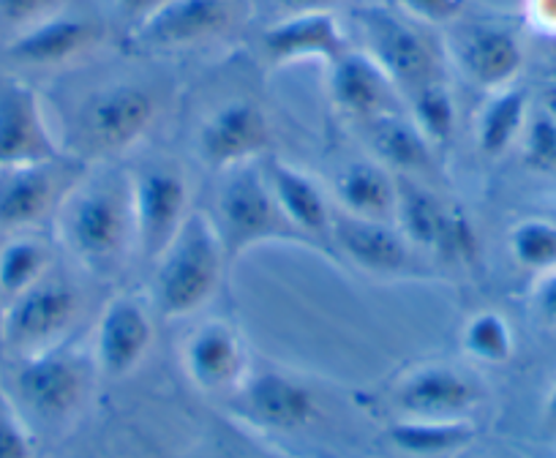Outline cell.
Instances as JSON below:
<instances>
[{
    "label": "cell",
    "mask_w": 556,
    "mask_h": 458,
    "mask_svg": "<svg viewBox=\"0 0 556 458\" xmlns=\"http://www.w3.org/2000/svg\"><path fill=\"white\" fill-rule=\"evenodd\" d=\"M523 162L534 173L554 175L556 178V118L548 110L529 115L523 129Z\"/></svg>",
    "instance_id": "cell-32"
},
{
    "label": "cell",
    "mask_w": 556,
    "mask_h": 458,
    "mask_svg": "<svg viewBox=\"0 0 556 458\" xmlns=\"http://www.w3.org/2000/svg\"><path fill=\"white\" fill-rule=\"evenodd\" d=\"M260 164L278 207L285 211L292 227L306 238V243L319 241V238L330 241L336 211L333 196L323 189V183L312 173L273 156V153H267Z\"/></svg>",
    "instance_id": "cell-21"
},
{
    "label": "cell",
    "mask_w": 556,
    "mask_h": 458,
    "mask_svg": "<svg viewBox=\"0 0 556 458\" xmlns=\"http://www.w3.org/2000/svg\"><path fill=\"white\" fill-rule=\"evenodd\" d=\"M333 202L341 213L357 218L393 221L399 202V175L390 173L377 158H357L339 173Z\"/></svg>",
    "instance_id": "cell-25"
},
{
    "label": "cell",
    "mask_w": 556,
    "mask_h": 458,
    "mask_svg": "<svg viewBox=\"0 0 556 458\" xmlns=\"http://www.w3.org/2000/svg\"><path fill=\"white\" fill-rule=\"evenodd\" d=\"M156 339L153 306L134 292L110 297L96 322L93 364L96 371L110 380H123L146 364Z\"/></svg>",
    "instance_id": "cell-9"
},
{
    "label": "cell",
    "mask_w": 556,
    "mask_h": 458,
    "mask_svg": "<svg viewBox=\"0 0 556 458\" xmlns=\"http://www.w3.org/2000/svg\"><path fill=\"white\" fill-rule=\"evenodd\" d=\"M485 458H521V456H485Z\"/></svg>",
    "instance_id": "cell-42"
},
{
    "label": "cell",
    "mask_w": 556,
    "mask_h": 458,
    "mask_svg": "<svg viewBox=\"0 0 556 458\" xmlns=\"http://www.w3.org/2000/svg\"><path fill=\"white\" fill-rule=\"evenodd\" d=\"M55 236L90 273L121 268L134 249L131 178L115 169L79 175L55 207Z\"/></svg>",
    "instance_id": "cell-1"
},
{
    "label": "cell",
    "mask_w": 556,
    "mask_h": 458,
    "mask_svg": "<svg viewBox=\"0 0 556 458\" xmlns=\"http://www.w3.org/2000/svg\"><path fill=\"white\" fill-rule=\"evenodd\" d=\"M229 259L213 216L191 211L178 236L153 259L151 306L164 319H186L216 297Z\"/></svg>",
    "instance_id": "cell-2"
},
{
    "label": "cell",
    "mask_w": 556,
    "mask_h": 458,
    "mask_svg": "<svg viewBox=\"0 0 556 458\" xmlns=\"http://www.w3.org/2000/svg\"><path fill=\"white\" fill-rule=\"evenodd\" d=\"M222 175L213 224L222 236L229 265L262 243H306V238L278 207L260 162L227 169Z\"/></svg>",
    "instance_id": "cell-3"
},
{
    "label": "cell",
    "mask_w": 556,
    "mask_h": 458,
    "mask_svg": "<svg viewBox=\"0 0 556 458\" xmlns=\"http://www.w3.org/2000/svg\"><path fill=\"white\" fill-rule=\"evenodd\" d=\"M355 23L363 50L382 66L401 96L442 77L434 47L409 17L390 7H363L355 12Z\"/></svg>",
    "instance_id": "cell-6"
},
{
    "label": "cell",
    "mask_w": 556,
    "mask_h": 458,
    "mask_svg": "<svg viewBox=\"0 0 556 458\" xmlns=\"http://www.w3.org/2000/svg\"><path fill=\"white\" fill-rule=\"evenodd\" d=\"M131 178L134 249L153 259L169 246L191 213V191L184 173L169 164H148Z\"/></svg>",
    "instance_id": "cell-7"
},
{
    "label": "cell",
    "mask_w": 556,
    "mask_h": 458,
    "mask_svg": "<svg viewBox=\"0 0 556 458\" xmlns=\"http://www.w3.org/2000/svg\"><path fill=\"white\" fill-rule=\"evenodd\" d=\"M159 115L153 93L142 85L121 82L101 88L83 110L85 140L99 153L131 151L151 131Z\"/></svg>",
    "instance_id": "cell-11"
},
{
    "label": "cell",
    "mask_w": 556,
    "mask_h": 458,
    "mask_svg": "<svg viewBox=\"0 0 556 458\" xmlns=\"http://www.w3.org/2000/svg\"><path fill=\"white\" fill-rule=\"evenodd\" d=\"M395 12L417 25H453L464 12V0H390Z\"/></svg>",
    "instance_id": "cell-35"
},
{
    "label": "cell",
    "mask_w": 556,
    "mask_h": 458,
    "mask_svg": "<svg viewBox=\"0 0 556 458\" xmlns=\"http://www.w3.org/2000/svg\"><path fill=\"white\" fill-rule=\"evenodd\" d=\"M240 396V412L260 429L292 434L317 418V396L295 377L285 371H251L243 385L235 391Z\"/></svg>",
    "instance_id": "cell-16"
},
{
    "label": "cell",
    "mask_w": 556,
    "mask_h": 458,
    "mask_svg": "<svg viewBox=\"0 0 556 458\" xmlns=\"http://www.w3.org/2000/svg\"><path fill=\"white\" fill-rule=\"evenodd\" d=\"M404 101L409 106L406 115L417 129L424 131L431 145L445 148L453 140V135H456V99H453V90L447 88L445 77L429 79L426 85L406 93Z\"/></svg>",
    "instance_id": "cell-28"
},
{
    "label": "cell",
    "mask_w": 556,
    "mask_h": 458,
    "mask_svg": "<svg viewBox=\"0 0 556 458\" xmlns=\"http://www.w3.org/2000/svg\"><path fill=\"white\" fill-rule=\"evenodd\" d=\"M395 227L404 232L415 252L434 254L445 263H472L478 257V229L462 207L442 200L417 178L399 175Z\"/></svg>",
    "instance_id": "cell-4"
},
{
    "label": "cell",
    "mask_w": 556,
    "mask_h": 458,
    "mask_svg": "<svg viewBox=\"0 0 556 458\" xmlns=\"http://www.w3.org/2000/svg\"><path fill=\"white\" fill-rule=\"evenodd\" d=\"M180 360L189 382L202 393H235L251 374L243 335L227 319L197 325L186 335Z\"/></svg>",
    "instance_id": "cell-13"
},
{
    "label": "cell",
    "mask_w": 556,
    "mask_h": 458,
    "mask_svg": "<svg viewBox=\"0 0 556 458\" xmlns=\"http://www.w3.org/2000/svg\"><path fill=\"white\" fill-rule=\"evenodd\" d=\"M529 115L532 112H529L527 90L516 88V85L494 90L491 99L483 104V110H480L478 124H475V137H478L480 153L496 158L510 151L523 137Z\"/></svg>",
    "instance_id": "cell-27"
},
{
    "label": "cell",
    "mask_w": 556,
    "mask_h": 458,
    "mask_svg": "<svg viewBox=\"0 0 556 458\" xmlns=\"http://www.w3.org/2000/svg\"><path fill=\"white\" fill-rule=\"evenodd\" d=\"M330 243L361 270L382 279L409 276L415 270V246L404 238L395 221L357 218L336 211Z\"/></svg>",
    "instance_id": "cell-15"
},
{
    "label": "cell",
    "mask_w": 556,
    "mask_h": 458,
    "mask_svg": "<svg viewBox=\"0 0 556 458\" xmlns=\"http://www.w3.org/2000/svg\"><path fill=\"white\" fill-rule=\"evenodd\" d=\"M513 259L521 268L545 273L556 268V224L548 218H523L507 238Z\"/></svg>",
    "instance_id": "cell-31"
},
{
    "label": "cell",
    "mask_w": 556,
    "mask_h": 458,
    "mask_svg": "<svg viewBox=\"0 0 556 458\" xmlns=\"http://www.w3.org/2000/svg\"><path fill=\"white\" fill-rule=\"evenodd\" d=\"M527 20L540 34L556 36V0H527Z\"/></svg>",
    "instance_id": "cell-37"
},
{
    "label": "cell",
    "mask_w": 556,
    "mask_h": 458,
    "mask_svg": "<svg viewBox=\"0 0 556 458\" xmlns=\"http://www.w3.org/2000/svg\"><path fill=\"white\" fill-rule=\"evenodd\" d=\"M344 0H276V7L285 14H306V12H333Z\"/></svg>",
    "instance_id": "cell-39"
},
{
    "label": "cell",
    "mask_w": 556,
    "mask_h": 458,
    "mask_svg": "<svg viewBox=\"0 0 556 458\" xmlns=\"http://www.w3.org/2000/svg\"><path fill=\"white\" fill-rule=\"evenodd\" d=\"M169 3V0H115L117 12H121L123 20L131 23V28H137L139 23H146L153 12Z\"/></svg>",
    "instance_id": "cell-38"
},
{
    "label": "cell",
    "mask_w": 556,
    "mask_h": 458,
    "mask_svg": "<svg viewBox=\"0 0 556 458\" xmlns=\"http://www.w3.org/2000/svg\"><path fill=\"white\" fill-rule=\"evenodd\" d=\"M63 7L66 0H0V25L20 34L41 20L61 14Z\"/></svg>",
    "instance_id": "cell-34"
},
{
    "label": "cell",
    "mask_w": 556,
    "mask_h": 458,
    "mask_svg": "<svg viewBox=\"0 0 556 458\" xmlns=\"http://www.w3.org/2000/svg\"><path fill=\"white\" fill-rule=\"evenodd\" d=\"M270 124L254 101H229L202 124L197 153L216 173L262 162L270 153Z\"/></svg>",
    "instance_id": "cell-12"
},
{
    "label": "cell",
    "mask_w": 556,
    "mask_h": 458,
    "mask_svg": "<svg viewBox=\"0 0 556 458\" xmlns=\"http://www.w3.org/2000/svg\"><path fill=\"white\" fill-rule=\"evenodd\" d=\"M543 110H548L551 115H554V118H556V88L545 90V96H543Z\"/></svg>",
    "instance_id": "cell-41"
},
{
    "label": "cell",
    "mask_w": 556,
    "mask_h": 458,
    "mask_svg": "<svg viewBox=\"0 0 556 458\" xmlns=\"http://www.w3.org/2000/svg\"><path fill=\"white\" fill-rule=\"evenodd\" d=\"M0 458H34V436L3 387H0Z\"/></svg>",
    "instance_id": "cell-33"
},
{
    "label": "cell",
    "mask_w": 556,
    "mask_h": 458,
    "mask_svg": "<svg viewBox=\"0 0 556 458\" xmlns=\"http://www.w3.org/2000/svg\"><path fill=\"white\" fill-rule=\"evenodd\" d=\"M462 347L475 364L502 366L516 353V335L505 314L483 308L464 322Z\"/></svg>",
    "instance_id": "cell-29"
},
{
    "label": "cell",
    "mask_w": 556,
    "mask_h": 458,
    "mask_svg": "<svg viewBox=\"0 0 556 458\" xmlns=\"http://www.w3.org/2000/svg\"><path fill=\"white\" fill-rule=\"evenodd\" d=\"M478 425L472 418H399L388 425L395 450L415 458H451L475 442Z\"/></svg>",
    "instance_id": "cell-26"
},
{
    "label": "cell",
    "mask_w": 556,
    "mask_h": 458,
    "mask_svg": "<svg viewBox=\"0 0 556 458\" xmlns=\"http://www.w3.org/2000/svg\"><path fill=\"white\" fill-rule=\"evenodd\" d=\"M79 317V292L72 281L50 276L9 297L0 317V339L20 358L63 344Z\"/></svg>",
    "instance_id": "cell-5"
},
{
    "label": "cell",
    "mask_w": 556,
    "mask_h": 458,
    "mask_svg": "<svg viewBox=\"0 0 556 458\" xmlns=\"http://www.w3.org/2000/svg\"><path fill=\"white\" fill-rule=\"evenodd\" d=\"M451 55L458 72L478 88L494 90L516 82L523 68V47L516 34L494 23L458 28L451 39Z\"/></svg>",
    "instance_id": "cell-18"
},
{
    "label": "cell",
    "mask_w": 556,
    "mask_h": 458,
    "mask_svg": "<svg viewBox=\"0 0 556 458\" xmlns=\"http://www.w3.org/2000/svg\"><path fill=\"white\" fill-rule=\"evenodd\" d=\"M532 308L545 325H556V268L540 273L532 290Z\"/></svg>",
    "instance_id": "cell-36"
},
{
    "label": "cell",
    "mask_w": 556,
    "mask_h": 458,
    "mask_svg": "<svg viewBox=\"0 0 556 458\" xmlns=\"http://www.w3.org/2000/svg\"><path fill=\"white\" fill-rule=\"evenodd\" d=\"M543 423L551 434H556V382L543 402Z\"/></svg>",
    "instance_id": "cell-40"
},
{
    "label": "cell",
    "mask_w": 556,
    "mask_h": 458,
    "mask_svg": "<svg viewBox=\"0 0 556 458\" xmlns=\"http://www.w3.org/2000/svg\"><path fill=\"white\" fill-rule=\"evenodd\" d=\"M363 129H366L368 151L393 175L417 178V175H426L434 169L437 148L426 140L424 131L417 129L409 115H404L401 110L363 120Z\"/></svg>",
    "instance_id": "cell-24"
},
{
    "label": "cell",
    "mask_w": 556,
    "mask_h": 458,
    "mask_svg": "<svg viewBox=\"0 0 556 458\" xmlns=\"http://www.w3.org/2000/svg\"><path fill=\"white\" fill-rule=\"evenodd\" d=\"M229 20V0H169L131 28V39L148 50H184L222 36Z\"/></svg>",
    "instance_id": "cell-19"
},
{
    "label": "cell",
    "mask_w": 556,
    "mask_h": 458,
    "mask_svg": "<svg viewBox=\"0 0 556 458\" xmlns=\"http://www.w3.org/2000/svg\"><path fill=\"white\" fill-rule=\"evenodd\" d=\"M72 183H61V158L0 169V232H23L55 213Z\"/></svg>",
    "instance_id": "cell-20"
},
{
    "label": "cell",
    "mask_w": 556,
    "mask_h": 458,
    "mask_svg": "<svg viewBox=\"0 0 556 458\" xmlns=\"http://www.w3.org/2000/svg\"><path fill=\"white\" fill-rule=\"evenodd\" d=\"M483 398V385L469 371L447 364L409 369L390 393L399 418H472Z\"/></svg>",
    "instance_id": "cell-10"
},
{
    "label": "cell",
    "mask_w": 556,
    "mask_h": 458,
    "mask_svg": "<svg viewBox=\"0 0 556 458\" xmlns=\"http://www.w3.org/2000/svg\"><path fill=\"white\" fill-rule=\"evenodd\" d=\"M328 72L333 104L361 124L384 112H395L404 99L382 66L357 47H350L333 66H328Z\"/></svg>",
    "instance_id": "cell-22"
},
{
    "label": "cell",
    "mask_w": 556,
    "mask_h": 458,
    "mask_svg": "<svg viewBox=\"0 0 556 458\" xmlns=\"http://www.w3.org/2000/svg\"><path fill=\"white\" fill-rule=\"evenodd\" d=\"M260 44L270 66H292L303 61L333 66L352 47L333 12L287 14L262 30Z\"/></svg>",
    "instance_id": "cell-17"
},
{
    "label": "cell",
    "mask_w": 556,
    "mask_h": 458,
    "mask_svg": "<svg viewBox=\"0 0 556 458\" xmlns=\"http://www.w3.org/2000/svg\"><path fill=\"white\" fill-rule=\"evenodd\" d=\"M93 369V355L90 360H83V355L68 349L66 344H58L39 355L20 358L14 387L30 412L45 420H63L83 404Z\"/></svg>",
    "instance_id": "cell-8"
},
{
    "label": "cell",
    "mask_w": 556,
    "mask_h": 458,
    "mask_svg": "<svg viewBox=\"0 0 556 458\" xmlns=\"http://www.w3.org/2000/svg\"><path fill=\"white\" fill-rule=\"evenodd\" d=\"M50 249L39 238L17 236L0 249V292L20 295L50 273Z\"/></svg>",
    "instance_id": "cell-30"
},
{
    "label": "cell",
    "mask_w": 556,
    "mask_h": 458,
    "mask_svg": "<svg viewBox=\"0 0 556 458\" xmlns=\"http://www.w3.org/2000/svg\"><path fill=\"white\" fill-rule=\"evenodd\" d=\"M63 158L36 90L23 82L0 85V169Z\"/></svg>",
    "instance_id": "cell-14"
},
{
    "label": "cell",
    "mask_w": 556,
    "mask_h": 458,
    "mask_svg": "<svg viewBox=\"0 0 556 458\" xmlns=\"http://www.w3.org/2000/svg\"><path fill=\"white\" fill-rule=\"evenodd\" d=\"M96 41H99L96 23L61 12L55 17H47L14 34V39L9 41L7 55L12 61L23 63V66L52 68L79 58Z\"/></svg>",
    "instance_id": "cell-23"
}]
</instances>
